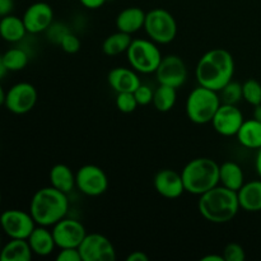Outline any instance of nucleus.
Wrapping results in <instances>:
<instances>
[{
    "label": "nucleus",
    "instance_id": "473e14b6",
    "mask_svg": "<svg viewBox=\"0 0 261 261\" xmlns=\"http://www.w3.org/2000/svg\"><path fill=\"white\" fill-rule=\"evenodd\" d=\"M224 261H244L246 259V254L241 245L236 242H231L223 250Z\"/></svg>",
    "mask_w": 261,
    "mask_h": 261
},
{
    "label": "nucleus",
    "instance_id": "a19ab883",
    "mask_svg": "<svg viewBox=\"0 0 261 261\" xmlns=\"http://www.w3.org/2000/svg\"><path fill=\"white\" fill-rule=\"evenodd\" d=\"M7 73H8V69L7 66H5L4 60H3V55H0V81L7 75Z\"/></svg>",
    "mask_w": 261,
    "mask_h": 261
},
{
    "label": "nucleus",
    "instance_id": "b1692460",
    "mask_svg": "<svg viewBox=\"0 0 261 261\" xmlns=\"http://www.w3.org/2000/svg\"><path fill=\"white\" fill-rule=\"evenodd\" d=\"M236 137L242 147L247 148V149H260L261 121L255 120L254 117L251 120H245Z\"/></svg>",
    "mask_w": 261,
    "mask_h": 261
},
{
    "label": "nucleus",
    "instance_id": "c9c22d12",
    "mask_svg": "<svg viewBox=\"0 0 261 261\" xmlns=\"http://www.w3.org/2000/svg\"><path fill=\"white\" fill-rule=\"evenodd\" d=\"M58 261H82L81 252L75 247H68V249H60L58 256Z\"/></svg>",
    "mask_w": 261,
    "mask_h": 261
},
{
    "label": "nucleus",
    "instance_id": "f8f14e48",
    "mask_svg": "<svg viewBox=\"0 0 261 261\" xmlns=\"http://www.w3.org/2000/svg\"><path fill=\"white\" fill-rule=\"evenodd\" d=\"M51 232H53L56 247L59 249H68V247L78 249L84 237L87 236L83 224L71 218L60 219L58 223L54 224Z\"/></svg>",
    "mask_w": 261,
    "mask_h": 261
},
{
    "label": "nucleus",
    "instance_id": "5701e85b",
    "mask_svg": "<svg viewBox=\"0 0 261 261\" xmlns=\"http://www.w3.org/2000/svg\"><path fill=\"white\" fill-rule=\"evenodd\" d=\"M219 182L224 188L239 191L245 184V173L241 166L232 161H227L219 166Z\"/></svg>",
    "mask_w": 261,
    "mask_h": 261
},
{
    "label": "nucleus",
    "instance_id": "72a5a7b5",
    "mask_svg": "<svg viewBox=\"0 0 261 261\" xmlns=\"http://www.w3.org/2000/svg\"><path fill=\"white\" fill-rule=\"evenodd\" d=\"M59 46H60L65 53L75 54L81 50V40H79L78 36H75L74 33L68 32L64 36Z\"/></svg>",
    "mask_w": 261,
    "mask_h": 261
},
{
    "label": "nucleus",
    "instance_id": "2f4dec72",
    "mask_svg": "<svg viewBox=\"0 0 261 261\" xmlns=\"http://www.w3.org/2000/svg\"><path fill=\"white\" fill-rule=\"evenodd\" d=\"M46 35H47V38L48 41H51L53 43H55V45H60L61 40H63L64 36L66 35L68 32H70L69 31V28L66 27L64 23H51L50 27L47 28V30L45 31Z\"/></svg>",
    "mask_w": 261,
    "mask_h": 261
},
{
    "label": "nucleus",
    "instance_id": "2eb2a0df",
    "mask_svg": "<svg viewBox=\"0 0 261 261\" xmlns=\"http://www.w3.org/2000/svg\"><path fill=\"white\" fill-rule=\"evenodd\" d=\"M22 19L27 32L31 35H37L45 32L54 22V10L51 5L45 2L33 3L25 9Z\"/></svg>",
    "mask_w": 261,
    "mask_h": 261
},
{
    "label": "nucleus",
    "instance_id": "4c0bfd02",
    "mask_svg": "<svg viewBox=\"0 0 261 261\" xmlns=\"http://www.w3.org/2000/svg\"><path fill=\"white\" fill-rule=\"evenodd\" d=\"M79 2L87 9H98V8L103 7L106 0H79Z\"/></svg>",
    "mask_w": 261,
    "mask_h": 261
},
{
    "label": "nucleus",
    "instance_id": "cd10ccee",
    "mask_svg": "<svg viewBox=\"0 0 261 261\" xmlns=\"http://www.w3.org/2000/svg\"><path fill=\"white\" fill-rule=\"evenodd\" d=\"M3 60H4L5 66L8 71H19L27 66L30 61V55L27 50L23 47H12L3 54Z\"/></svg>",
    "mask_w": 261,
    "mask_h": 261
},
{
    "label": "nucleus",
    "instance_id": "20e7f679",
    "mask_svg": "<svg viewBox=\"0 0 261 261\" xmlns=\"http://www.w3.org/2000/svg\"><path fill=\"white\" fill-rule=\"evenodd\" d=\"M185 191L193 195H203L219 184V165L208 157L191 160L181 172Z\"/></svg>",
    "mask_w": 261,
    "mask_h": 261
},
{
    "label": "nucleus",
    "instance_id": "1a4fd4ad",
    "mask_svg": "<svg viewBox=\"0 0 261 261\" xmlns=\"http://www.w3.org/2000/svg\"><path fill=\"white\" fill-rule=\"evenodd\" d=\"M75 185L87 196H99L106 193L109 178L105 171L96 165L82 166L75 173Z\"/></svg>",
    "mask_w": 261,
    "mask_h": 261
},
{
    "label": "nucleus",
    "instance_id": "0eeeda50",
    "mask_svg": "<svg viewBox=\"0 0 261 261\" xmlns=\"http://www.w3.org/2000/svg\"><path fill=\"white\" fill-rule=\"evenodd\" d=\"M144 30L153 42L167 45L177 35V23L168 10L155 8L145 15Z\"/></svg>",
    "mask_w": 261,
    "mask_h": 261
},
{
    "label": "nucleus",
    "instance_id": "37998d69",
    "mask_svg": "<svg viewBox=\"0 0 261 261\" xmlns=\"http://www.w3.org/2000/svg\"><path fill=\"white\" fill-rule=\"evenodd\" d=\"M252 116H254L255 120H259V121H261V103L257 105V106H254Z\"/></svg>",
    "mask_w": 261,
    "mask_h": 261
},
{
    "label": "nucleus",
    "instance_id": "a18cd8bd",
    "mask_svg": "<svg viewBox=\"0 0 261 261\" xmlns=\"http://www.w3.org/2000/svg\"><path fill=\"white\" fill-rule=\"evenodd\" d=\"M2 247H3L2 246V237H0V250H2Z\"/></svg>",
    "mask_w": 261,
    "mask_h": 261
},
{
    "label": "nucleus",
    "instance_id": "412c9836",
    "mask_svg": "<svg viewBox=\"0 0 261 261\" xmlns=\"http://www.w3.org/2000/svg\"><path fill=\"white\" fill-rule=\"evenodd\" d=\"M27 33L22 18L13 14L0 18V37L7 42H20Z\"/></svg>",
    "mask_w": 261,
    "mask_h": 261
},
{
    "label": "nucleus",
    "instance_id": "c03bdc74",
    "mask_svg": "<svg viewBox=\"0 0 261 261\" xmlns=\"http://www.w3.org/2000/svg\"><path fill=\"white\" fill-rule=\"evenodd\" d=\"M5 96H7V92L4 91V88H3L2 84H0V106L5 103Z\"/></svg>",
    "mask_w": 261,
    "mask_h": 261
},
{
    "label": "nucleus",
    "instance_id": "49530a36",
    "mask_svg": "<svg viewBox=\"0 0 261 261\" xmlns=\"http://www.w3.org/2000/svg\"><path fill=\"white\" fill-rule=\"evenodd\" d=\"M0 204H2V191H0Z\"/></svg>",
    "mask_w": 261,
    "mask_h": 261
},
{
    "label": "nucleus",
    "instance_id": "f3484780",
    "mask_svg": "<svg viewBox=\"0 0 261 261\" xmlns=\"http://www.w3.org/2000/svg\"><path fill=\"white\" fill-rule=\"evenodd\" d=\"M107 81H109V84L116 93H121V92H132V93H134L138 87L142 84L140 78L135 73L134 69L124 68V66L112 69L109 73Z\"/></svg>",
    "mask_w": 261,
    "mask_h": 261
},
{
    "label": "nucleus",
    "instance_id": "393cba45",
    "mask_svg": "<svg viewBox=\"0 0 261 261\" xmlns=\"http://www.w3.org/2000/svg\"><path fill=\"white\" fill-rule=\"evenodd\" d=\"M50 182L58 190L69 194L73 191L75 185V175L69 166L59 163L50 170Z\"/></svg>",
    "mask_w": 261,
    "mask_h": 261
},
{
    "label": "nucleus",
    "instance_id": "a211bd4d",
    "mask_svg": "<svg viewBox=\"0 0 261 261\" xmlns=\"http://www.w3.org/2000/svg\"><path fill=\"white\" fill-rule=\"evenodd\" d=\"M145 15L147 13L138 7H130L121 10L116 18L117 31L129 33V35L138 32L144 28Z\"/></svg>",
    "mask_w": 261,
    "mask_h": 261
},
{
    "label": "nucleus",
    "instance_id": "9b49d317",
    "mask_svg": "<svg viewBox=\"0 0 261 261\" xmlns=\"http://www.w3.org/2000/svg\"><path fill=\"white\" fill-rule=\"evenodd\" d=\"M82 261H115L116 250L112 242L101 233L87 234L78 247Z\"/></svg>",
    "mask_w": 261,
    "mask_h": 261
},
{
    "label": "nucleus",
    "instance_id": "7ed1b4c3",
    "mask_svg": "<svg viewBox=\"0 0 261 261\" xmlns=\"http://www.w3.org/2000/svg\"><path fill=\"white\" fill-rule=\"evenodd\" d=\"M198 208L206 221L217 224L227 223L239 213V195L237 191L217 185L200 195Z\"/></svg>",
    "mask_w": 261,
    "mask_h": 261
},
{
    "label": "nucleus",
    "instance_id": "f03ea898",
    "mask_svg": "<svg viewBox=\"0 0 261 261\" xmlns=\"http://www.w3.org/2000/svg\"><path fill=\"white\" fill-rule=\"evenodd\" d=\"M69 211L68 194L54 186L42 188L31 199L30 213L37 226L50 227L65 218Z\"/></svg>",
    "mask_w": 261,
    "mask_h": 261
},
{
    "label": "nucleus",
    "instance_id": "bb28decb",
    "mask_svg": "<svg viewBox=\"0 0 261 261\" xmlns=\"http://www.w3.org/2000/svg\"><path fill=\"white\" fill-rule=\"evenodd\" d=\"M177 99L176 88L165 84H160L153 94V106L160 112H168L173 109Z\"/></svg>",
    "mask_w": 261,
    "mask_h": 261
},
{
    "label": "nucleus",
    "instance_id": "f704fd0d",
    "mask_svg": "<svg viewBox=\"0 0 261 261\" xmlns=\"http://www.w3.org/2000/svg\"><path fill=\"white\" fill-rule=\"evenodd\" d=\"M153 94H154V91L149 86H145V84H140L137 91L134 92V96L139 106H147V105L152 103Z\"/></svg>",
    "mask_w": 261,
    "mask_h": 261
},
{
    "label": "nucleus",
    "instance_id": "79ce46f5",
    "mask_svg": "<svg viewBox=\"0 0 261 261\" xmlns=\"http://www.w3.org/2000/svg\"><path fill=\"white\" fill-rule=\"evenodd\" d=\"M255 167H256L257 175H259L260 178H261V148L259 149V152H257L256 161H255Z\"/></svg>",
    "mask_w": 261,
    "mask_h": 261
},
{
    "label": "nucleus",
    "instance_id": "e433bc0d",
    "mask_svg": "<svg viewBox=\"0 0 261 261\" xmlns=\"http://www.w3.org/2000/svg\"><path fill=\"white\" fill-rule=\"evenodd\" d=\"M14 9V0H0V18L12 14Z\"/></svg>",
    "mask_w": 261,
    "mask_h": 261
},
{
    "label": "nucleus",
    "instance_id": "f257e3e1",
    "mask_svg": "<svg viewBox=\"0 0 261 261\" xmlns=\"http://www.w3.org/2000/svg\"><path fill=\"white\" fill-rule=\"evenodd\" d=\"M234 74V59L224 48H213L204 54L195 69L199 86L219 92Z\"/></svg>",
    "mask_w": 261,
    "mask_h": 261
},
{
    "label": "nucleus",
    "instance_id": "ddd939ff",
    "mask_svg": "<svg viewBox=\"0 0 261 261\" xmlns=\"http://www.w3.org/2000/svg\"><path fill=\"white\" fill-rule=\"evenodd\" d=\"M155 76L160 84L180 88L188 79V68L180 56L168 55L162 58L160 66L155 70Z\"/></svg>",
    "mask_w": 261,
    "mask_h": 261
},
{
    "label": "nucleus",
    "instance_id": "58836bf2",
    "mask_svg": "<svg viewBox=\"0 0 261 261\" xmlns=\"http://www.w3.org/2000/svg\"><path fill=\"white\" fill-rule=\"evenodd\" d=\"M126 260L127 261H148V260H149V257H148V255L145 254V252L134 251L126 257Z\"/></svg>",
    "mask_w": 261,
    "mask_h": 261
},
{
    "label": "nucleus",
    "instance_id": "c756f323",
    "mask_svg": "<svg viewBox=\"0 0 261 261\" xmlns=\"http://www.w3.org/2000/svg\"><path fill=\"white\" fill-rule=\"evenodd\" d=\"M244 99L251 106H257L261 103V84L256 79H247L242 84Z\"/></svg>",
    "mask_w": 261,
    "mask_h": 261
},
{
    "label": "nucleus",
    "instance_id": "6ab92c4d",
    "mask_svg": "<svg viewBox=\"0 0 261 261\" xmlns=\"http://www.w3.org/2000/svg\"><path fill=\"white\" fill-rule=\"evenodd\" d=\"M27 240L32 252L38 256H48L56 247L53 232L48 231L47 227H36Z\"/></svg>",
    "mask_w": 261,
    "mask_h": 261
},
{
    "label": "nucleus",
    "instance_id": "7c9ffc66",
    "mask_svg": "<svg viewBox=\"0 0 261 261\" xmlns=\"http://www.w3.org/2000/svg\"><path fill=\"white\" fill-rule=\"evenodd\" d=\"M139 106L135 98L134 93L132 92H121L116 96V107L122 114H132Z\"/></svg>",
    "mask_w": 261,
    "mask_h": 261
},
{
    "label": "nucleus",
    "instance_id": "aec40b11",
    "mask_svg": "<svg viewBox=\"0 0 261 261\" xmlns=\"http://www.w3.org/2000/svg\"><path fill=\"white\" fill-rule=\"evenodd\" d=\"M240 208L246 212L261 211V180H254L242 185L237 191Z\"/></svg>",
    "mask_w": 261,
    "mask_h": 261
},
{
    "label": "nucleus",
    "instance_id": "c85d7f7f",
    "mask_svg": "<svg viewBox=\"0 0 261 261\" xmlns=\"http://www.w3.org/2000/svg\"><path fill=\"white\" fill-rule=\"evenodd\" d=\"M221 101L222 103L236 105L244 98V92H242V84L239 82L231 81L221 89Z\"/></svg>",
    "mask_w": 261,
    "mask_h": 261
},
{
    "label": "nucleus",
    "instance_id": "dca6fc26",
    "mask_svg": "<svg viewBox=\"0 0 261 261\" xmlns=\"http://www.w3.org/2000/svg\"><path fill=\"white\" fill-rule=\"evenodd\" d=\"M153 184L155 191L166 199H177L185 193L181 173H177L170 168H165L157 172Z\"/></svg>",
    "mask_w": 261,
    "mask_h": 261
},
{
    "label": "nucleus",
    "instance_id": "9d476101",
    "mask_svg": "<svg viewBox=\"0 0 261 261\" xmlns=\"http://www.w3.org/2000/svg\"><path fill=\"white\" fill-rule=\"evenodd\" d=\"M37 102V91L28 82H19L9 88L5 96V107L14 115L28 114Z\"/></svg>",
    "mask_w": 261,
    "mask_h": 261
},
{
    "label": "nucleus",
    "instance_id": "6e6552de",
    "mask_svg": "<svg viewBox=\"0 0 261 261\" xmlns=\"http://www.w3.org/2000/svg\"><path fill=\"white\" fill-rule=\"evenodd\" d=\"M0 227L10 239L27 240L36 228V222L30 212L8 209L0 214Z\"/></svg>",
    "mask_w": 261,
    "mask_h": 261
},
{
    "label": "nucleus",
    "instance_id": "a878e982",
    "mask_svg": "<svg viewBox=\"0 0 261 261\" xmlns=\"http://www.w3.org/2000/svg\"><path fill=\"white\" fill-rule=\"evenodd\" d=\"M132 41V35L117 31L103 41L102 51L107 56H117L122 53H126Z\"/></svg>",
    "mask_w": 261,
    "mask_h": 261
},
{
    "label": "nucleus",
    "instance_id": "39448f33",
    "mask_svg": "<svg viewBox=\"0 0 261 261\" xmlns=\"http://www.w3.org/2000/svg\"><path fill=\"white\" fill-rule=\"evenodd\" d=\"M218 92L199 86L190 92L186 99V115L194 124L204 125L212 122L217 110L221 106Z\"/></svg>",
    "mask_w": 261,
    "mask_h": 261
},
{
    "label": "nucleus",
    "instance_id": "4be33fe9",
    "mask_svg": "<svg viewBox=\"0 0 261 261\" xmlns=\"http://www.w3.org/2000/svg\"><path fill=\"white\" fill-rule=\"evenodd\" d=\"M32 255L28 240L10 239L0 250V261H30Z\"/></svg>",
    "mask_w": 261,
    "mask_h": 261
},
{
    "label": "nucleus",
    "instance_id": "ea45409f",
    "mask_svg": "<svg viewBox=\"0 0 261 261\" xmlns=\"http://www.w3.org/2000/svg\"><path fill=\"white\" fill-rule=\"evenodd\" d=\"M201 261H224V257L223 255H206L201 257Z\"/></svg>",
    "mask_w": 261,
    "mask_h": 261
},
{
    "label": "nucleus",
    "instance_id": "4468645a",
    "mask_svg": "<svg viewBox=\"0 0 261 261\" xmlns=\"http://www.w3.org/2000/svg\"><path fill=\"white\" fill-rule=\"evenodd\" d=\"M244 121V115L236 105L221 103L212 120V124L214 130L222 137H234Z\"/></svg>",
    "mask_w": 261,
    "mask_h": 261
},
{
    "label": "nucleus",
    "instance_id": "423d86ee",
    "mask_svg": "<svg viewBox=\"0 0 261 261\" xmlns=\"http://www.w3.org/2000/svg\"><path fill=\"white\" fill-rule=\"evenodd\" d=\"M127 61L135 71L142 74L155 73L162 61V54L152 40H133L126 51Z\"/></svg>",
    "mask_w": 261,
    "mask_h": 261
}]
</instances>
